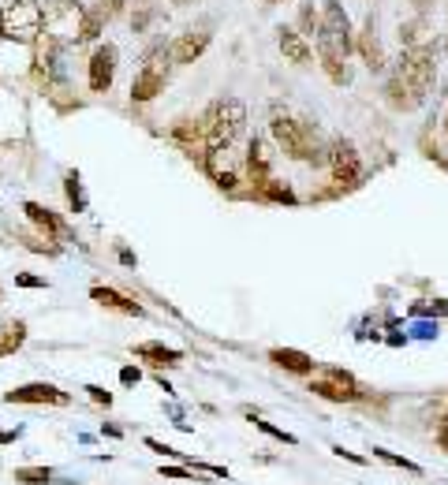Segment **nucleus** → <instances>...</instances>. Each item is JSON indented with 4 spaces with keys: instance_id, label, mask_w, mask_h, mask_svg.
<instances>
[{
    "instance_id": "obj_10",
    "label": "nucleus",
    "mask_w": 448,
    "mask_h": 485,
    "mask_svg": "<svg viewBox=\"0 0 448 485\" xmlns=\"http://www.w3.org/2000/svg\"><path fill=\"white\" fill-rule=\"evenodd\" d=\"M329 172L336 179V187H355L359 176H363V161H359V149L347 142V138H333L329 146Z\"/></svg>"
},
{
    "instance_id": "obj_23",
    "label": "nucleus",
    "mask_w": 448,
    "mask_h": 485,
    "mask_svg": "<svg viewBox=\"0 0 448 485\" xmlns=\"http://www.w3.org/2000/svg\"><path fill=\"white\" fill-rule=\"evenodd\" d=\"M15 482L19 485H49V482H57V478H52L49 467H19L15 470Z\"/></svg>"
},
{
    "instance_id": "obj_16",
    "label": "nucleus",
    "mask_w": 448,
    "mask_h": 485,
    "mask_svg": "<svg viewBox=\"0 0 448 485\" xmlns=\"http://www.w3.org/2000/svg\"><path fill=\"white\" fill-rule=\"evenodd\" d=\"M90 299H94L97 306H108V310H116V314H127V318H142V314H146V310H142V303H135V299L124 295V291L105 288V284L90 288Z\"/></svg>"
},
{
    "instance_id": "obj_35",
    "label": "nucleus",
    "mask_w": 448,
    "mask_h": 485,
    "mask_svg": "<svg viewBox=\"0 0 448 485\" xmlns=\"http://www.w3.org/2000/svg\"><path fill=\"white\" fill-rule=\"evenodd\" d=\"M15 284H19V288H45V280L34 276V273H19V276H15Z\"/></svg>"
},
{
    "instance_id": "obj_30",
    "label": "nucleus",
    "mask_w": 448,
    "mask_h": 485,
    "mask_svg": "<svg viewBox=\"0 0 448 485\" xmlns=\"http://www.w3.org/2000/svg\"><path fill=\"white\" fill-rule=\"evenodd\" d=\"M146 448L150 452H157V456H168V459H180V463H187L191 456H180V452L176 448H168V445H161V440L157 437H146Z\"/></svg>"
},
{
    "instance_id": "obj_34",
    "label": "nucleus",
    "mask_w": 448,
    "mask_h": 485,
    "mask_svg": "<svg viewBox=\"0 0 448 485\" xmlns=\"http://www.w3.org/2000/svg\"><path fill=\"white\" fill-rule=\"evenodd\" d=\"M97 8H101V12H105V19H113V15H120V12H124V8H127V0H101V4H97Z\"/></svg>"
},
{
    "instance_id": "obj_37",
    "label": "nucleus",
    "mask_w": 448,
    "mask_h": 485,
    "mask_svg": "<svg viewBox=\"0 0 448 485\" xmlns=\"http://www.w3.org/2000/svg\"><path fill=\"white\" fill-rule=\"evenodd\" d=\"M333 452H336L340 459H347V463H359V467L366 463V456H355V452H347V448H333Z\"/></svg>"
},
{
    "instance_id": "obj_12",
    "label": "nucleus",
    "mask_w": 448,
    "mask_h": 485,
    "mask_svg": "<svg viewBox=\"0 0 448 485\" xmlns=\"http://www.w3.org/2000/svg\"><path fill=\"white\" fill-rule=\"evenodd\" d=\"M355 52L363 57V64L370 71H385V49H381V38H377V19L366 15L363 30H359L355 38Z\"/></svg>"
},
{
    "instance_id": "obj_19",
    "label": "nucleus",
    "mask_w": 448,
    "mask_h": 485,
    "mask_svg": "<svg viewBox=\"0 0 448 485\" xmlns=\"http://www.w3.org/2000/svg\"><path fill=\"white\" fill-rule=\"evenodd\" d=\"M247 179L254 183V191H261L266 183L273 179V172H269V154H266V142L261 138H254L250 142V154H247Z\"/></svg>"
},
{
    "instance_id": "obj_39",
    "label": "nucleus",
    "mask_w": 448,
    "mask_h": 485,
    "mask_svg": "<svg viewBox=\"0 0 448 485\" xmlns=\"http://www.w3.org/2000/svg\"><path fill=\"white\" fill-rule=\"evenodd\" d=\"M101 433H105V437H120V426H113V422H105V426H101Z\"/></svg>"
},
{
    "instance_id": "obj_9",
    "label": "nucleus",
    "mask_w": 448,
    "mask_h": 485,
    "mask_svg": "<svg viewBox=\"0 0 448 485\" xmlns=\"http://www.w3.org/2000/svg\"><path fill=\"white\" fill-rule=\"evenodd\" d=\"M116 64H120V52L113 41H97L90 60H86V79H90L94 94H108V86L116 79Z\"/></svg>"
},
{
    "instance_id": "obj_27",
    "label": "nucleus",
    "mask_w": 448,
    "mask_h": 485,
    "mask_svg": "<svg viewBox=\"0 0 448 485\" xmlns=\"http://www.w3.org/2000/svg\"><path fill=\"white\" fill-rule=\"evenodd\" d=\"M321 68H325V75H329L336 86L352 82V68H347V60H321Z\"/></svg>"
},
{
    "instance_id": "obj_44",
    "label": "nucleus",
    "mask_w": 448,
    "mask_h": 485,
    "mask_svg": "<svg viewBox=\"0 0 448 485\" xmlns=\"http://www.w3.org/2000/svg\"><path fill=\"white\" fill-rule=\"evenodd\" d=\"M445 45H448V41H445Z\"/></svg>"
},
{
    "instance_id": "obj_33",
    "label": "nucleus",
    "mask_w": 448,
    "mask_h": 485,
    "mask_svg": "<svg viewBox=\"0 0 448 485\" xmlns=\"http://www.w3.org/2000/svg\"><path fill=\"white\" fill-rule=\"evenodd\" d=\"M142 381V370H138V366H124V370H120V385H138Z\"/></svg>"
},
{
    "instance_id": "obj_28",
    "label": "nucleus",
    "mask_w": 448,
    "mask_h": 485,
    "mask_svg": "<svg viewBox=\"0 0 448 485\" xmlns=\"http://www.w3.org/2000/svg\"><path fill=\"white\" fill-rule=\"evenodd\" d=\"M0 340H4L12 351H19V348H23V340H27V325H23V321H8L4 332H0Z\"/></svg>"
},
{
    "instance_id": "obj_7",
    "label": "nucleus",
    "mask_w": 448,
    "mask_h": 485,
    "mask_svg": "<svg viewBox=\"0 0 448 485\" xmlns=\"http://www.w3.org/2000/svg\"><path fill=\"white\" fill-rule=\"evenodd\" d=\"M396 75L411 86V94L419 97V101H426V94H430L433 82H437V49L430 45V41H422V45H407V49H403V57H400Z\"/></svg>"
},
{
    "instance_id": "obj_25",
    "label": "nucleus",
    "mask_w": 448,
    "mask_h": 485,
    "mask_svg": "<svg viewBox=\"0 0 448 485\" xmlns=\"http://www.w3.org/2000/svg\"><path fill=\"white\" fill-rule=\"evenodd\" d=\"M374 456H377V459H385L389 467H400V470H407V474H414V478H419V474H422V467H419V463L403 459V456H396V452H389V448H374Z\"/></svg>"
},
{
    "instance_id": "obj_17",
    "label": "nucleus",
    "mask_w": 448,
    "mask_h": 485,
    "mask_svg": "<svg viewBox=\"0 0 448 485\" xmlns=\"http://www.w3.org/2000/svg\"><path fill=\"white\" fill-rule=\"evenodd\" d=\"M131 355H135V359H146L150 366H180L183 362V351H176V348H165V343H157V340H146V343H135V348H131Z\"/></svg>"
},
{
    "instance_id": "obj_6",
    "label": "nucleus",
    "mask_w": 448,
    "mask_h": 485,
    "mask_svg": "<svg viewBox=\"0 0 448 485\" xmlns=\"http://www.w3.org/2000/svg\"><path fill=\"white\" fill-rule=\"evenodd\" d=\"M86 15H90V8H82V0H45L41 30L49 38H57L60 45H82Z\"/></svg>"
},
{
    "instance_id": "obj_2",
    "label": "nucleus",
    "mask_w": 448,
    "mask_h": 485,
    "mask_svg": "<svg viewBox=\"0 0 448 485\" xmlns=\"http://www.w3.org/2000/svg\"><path fill=\"white\" fill-rule=\"evenodd\" d=\"M269 135H273V142H277L280 154L291 157V161H310V165H318L325 157L321 154V135L310 120H299V116H273Z\"/></svg>"
},
{
    "instance_id": "obj_3",
    "label": "nucleus",
    "mask_w": 448,
    "mask_h": 485,
    "mask_svg": "<svg viewBox=\"0 0 448 485\" xmlns=\"http://www.w3.org/2000/svg\"><path fill=\"white\" fill-rule=\"evenodd\" d=\"M41 19H45V0H8L0 8V38L15 45H34L41 38Z\"/></svg>"
},
{
    "instance_id": "obj_11",
    "label": "nucleus",
    "mask_w": 448,
    "mask_h": 485,
    "mask_svg": "<svg viewBox=\"0 0 448 485\" xmlns=\"http://www.w3.org/2000/svg\"><path fill=\"white\" fill-rule=\"evenodd\" d=\"M4 403H52V407H68L71 396L57 385H45V381H34V385H19V388H8L4 392Z\"/></svg>"
},
{
    "instance_id": "obj_4",
    "label": "nucleus",
    "mask_w": 448,
    "mask_h": 485,
    "mask_svg": "<svg viewBox=\"0 0 448 485\" xmlns=\"http://www.w3.org/2000/svg\"><path fill=\"white\" fill-rule=\"evenodd\" d=\"M355 49L352 38V19L340 8V0H325L321 8V27H318V57L321 60H347Z\"/></svg>"
},
{
    "instance_id": "obj_21",
    "label": "nucleus",
    "mask_w": 448,
    "mask_h": 485,
    "mask_svg": "<svg viewBox=\"0 0 448 485\" xmlns=\"http://www.w3.org/2000/svg\"><path fill=\"white\" fill-rule=\"evenodd\" d=\"M254 198H261V202H280V206H295V194H291V187L288 183H280V179H269L261 191H254Z\"/></svg>"
},
{
    "instance_id": "obj_38",
    "label": "nucleus",
    "mask_w": 448,
    "mask_h": 485,
    "mask_svg": "<svg viewBox=\"0 0 448 485\" xmlns=\"http://www.w3.org/2000/svg\"><path fill=\"white\" fill-rule=\"evenodd\" d=\"M19 433H23V429H0V445H12Z\"/></svg>"
},
{
    "instance_id": "obj_42",
    "label": "nucleus",
    "mask_w": 448,
    "mask_h": 485,
    "mask_svg": "<svg viewBox=\"0 0 448 485\" xmlns=\"http://www.w3.org/2000/svg\"><path fill=\"white\" fill-rule=\"evenodd\" d=\"M445 135H448V116H445Z\"/></svg>"
},
{
    "instance_id": "obj_24",
    "label": "nucleus",
    "mask_w": 448,
    "mask_h": 485,
    "mask_svg": "<svg viewBox=\"0 0 448 485\" xmlns=\"http://www.w3.org/2000/svg\"><path fill=\"white\" fill-rule=\"evenodd\" d=\"M64 191H68V202H71V209H75V213H82V209H86V198H82L79 172H68V176H64Z\"/></svg>"
},
{
    "instance_id": "obj_36",
    "label": "nucleus",
    "mask_w": 448,
    "mask_h": 485,
    "mask_svg": "<svg viewBox=\"0 0 448 485\" xmlns=\"http://www.w3.org/2000/svg\"><path fill=\"white\" fill-rule=\"evenodd\" d=\"M437 445H441V452H448V415L441 418V426H437Z\"/></svg>"
},
{
    "instance_id": "obj_14",
    "label": "nucleus",
    "mask_w": 448,
    "mask_h": 485,
    "mask_svg": "<svg viewBox=\"0 0 448 485\" xmlns=\"http://www.w3.org/2000/svg\"><path fill=\"white\" fill-rule=\"evenodd\" d=\"M277 45L284 52V60H291L295 68H307V64L314 60V49H310V41L299 34L295 27H280V34H277Z\"/></svg>"
},
{
    "instance_id": "obj_18",
    "label": "nucleus",
    "mask_w": 448,
    "mask_h": 485,
    "mask_svg": "<svg viewBox=\"0 0 448 485\" xmlns=\"http://www.w3.org/2000/svg\"><path fill=\"white\" fill-rule=\"evenodd\" d=\"M269 362L280 366V370H288V373H295V377H310L314 373V359L307 351H295V348H273Z\"/></svg>"
},
{
    "instance_id": "obj_15",
    "label": "nucleus",
    "mask_w": 448,
    "mask_h": 485,
    "mask_svg": "<svg viewBox=\"0 0 448 485\" xmlns=\"http://www.w3.org/2000/svg\"><path fill=\"white\" fill-rule=\"evenodd\" d=\"M23 213L38 224L41 232H45V239H68V235H71L68 221H64L60 213H52V209H45V206H38V202H23Z\"/></svg>"
},
{
    "instance_id": "obj_43",
    "label": "nucleus",
    "mask_w": 448,
    "mask_h": 485,
    "mask_svg": "<svg viewBox=\"0 0 448 485\" xmlns=\"http://www.w3.org/2000/svg\"><path fill=\"white\" fill-rule=\"evenodd\" d=\"M266 4H280V0H266Z\"/></svg>"
},
{
    "instance_id": "obj_29",
    "label": "nucleus",
    "mask_w": 448,
    "mask_h": 485,
    "mask_svg": "<svg viewBox=\"0 0 448 485\" xmlns=\"http://www.w3.org/2000/svg\"><path fill=\"white\" fill-rule=\"evenodd\" d=\"M422 23H419V19H414V23H403L400 27V41H403V49H407V45H422Z\"/></svg>"
},
{
    "instance_id": "obj_26",
    "label": "nucleus",
    "mask_w": 448,
    "mask_h": 485,
    "mask_svg": "<svg viewBox=\"0 0 448 485\" xmlns=\"http://www.w3.org/2000/svg\"><path fill=\"white\" fill-rule=\"evenodd\" d=\"M247 418H250V422H254V426L261 429V433H269L273 440H280V445H299V440H295L291 433H284V429H277V426H273V422H266V418H261V415H254V411H250Z\"/></svg>"
},
{
    "instance_id": "obj_40",
    "label": "nucleus",
    "mask_w": 448,
    "mask_h": 485,
    "mask_svg": "<svg viewBox=\"0 0 448 485\" xmlns=\"http://www.w3.org/2000/svg\"><path fill=\"white\" fill-rule=\"evenodd\" d=\"M4 355H12V348H8L4 340H0V359H4Z\"/></svg>"
},
{
    "instance_id": "obj_32",
    "label": "nucleus",
    "mask_w": 448,
    "mask_h": 485,
    "mask_svg": "<svg viewBox=\"0 0 448 485\" xmlns=\"http://www.w3.org/2000/svg\"><path fill=\"white\" fill-rule=\"evenodd\" d=\"M86 396H90L94 403H101V407H113V392H105L101 385H86Z\"/></svg>"
},
{
    "instance_id": "obj_41",
    "label": "nucleus",
    "mask_w": 448,
    "mask_h": 485,
    "mask_svg": "<svg viewBox=\"0 0 448 485\" xmlns=\"http://www.w3.org/2000/svg\"><path fill=\"white\" fill-rule=\"evenodd\" d=\"M172 4H194V0H172Z\"/></svg>"
},
{
    "instance_id": "obj_5",
    "label": "nucleus",
    "mask_w": 448,
    "mask_h": 485,
    "mask_svg": "<svg viewBox=\"0 0 448 485\" xmlns=\"http://www.w3.org/2000/svg\"><path fill=\"white\" fill-rule=\"evenodd\" d=\"M168 71H172V52H168L165 41H157L154 49H146V57H142L135 79H131V101H135V105L154 101V97L168 86Z\"/></svg>"
},
{
    "instance_id": "obj_31",
    "label": "nucleus",
    "mask_w": 448,
    "mask_h": 485,
    "mask_svg": "<svg viewBox=\"0 0 448 485\" xmlns=\"http://www.w3.org/2000/svg\"><path fill=\"white\" fill-rule=\"evenodd\" d=\"M161 478H176V482H191L194 478V467L180 463V467H161Z\"/></svg>"
},
{
    "instance_id": "obj_1",
    "label": "nucleus",
    "mask_w": 448,
    "mask_h": 485,
    "mask_svg": "<svg viewBox=\"0 0 448 485\" xmlns=\"http://www.w3.org/2000/svg\"><path fill=\"white\" fill-rule=\"evenodd\" d=\"M198 120H202V168H210V161H217L239 138V131L247 124V109L236 97H221Z\"/></svg>"
},
{
    "instance_id": "obj_22",
    "label": "nucleus",
    "mask_w": 448,
    "mask_h": 485,
    "mask_svg": "<svg viewBox=\"0 0 448 485\" xmlns=\"http://www.w3.org/2000/svg\"><path fill=\"white\" fill-rule=\"evenodd\" d=\"M318 27H321V12H314V4H310V0H307V4H299V27H295V30H299V34L303 38H318Z\"/></svg>"
},
{
    "instance_id": "obj_20",
    "label": "nucleus",
    "mask_w": 448,
    "mask_h": 485,
    "mask_svg": "<svg viewBox=\"0 0 448 485\" xmlns=\"http://www.w3.org/2000/svg\"><path fill=\"white\" fill-rule=\"evenodd\" d=\"M385 101H389L396 112H411V109H419V105H422L419 97L411 94V86L400 79V75H392V79L385 82Z\"/></svg>"
},
{
    "instance_id": "obj_13",
    "label": "nucleus",
    "mask_w": 448,
    "mask_h": 485,
    "mask_svg": "<svg viewBox=\"0 0 448 485\" xmlns=\"http://www.w3.org/2000/svg\"><path fill=\"white\" fill-rule=\"evenodd\" d=\"M210 30L205 27H191V30H183V34L168 45V52H172V64H194L205 52V45H210Z\"/></svg>"
},
{
    "instance_id": "obj_8",
    "label": "nucleus",
    "mask_w": 448,
    "mask_h": 485,
    "mask_svg": "<svg viewBox=\"0 0 448 485\" xmlns=\"http://www.w3.org/2000/svg\"><path fill=\"white\" fill-rule=\"evenodd\" d=\"M314 396H321V400H333V403H355L359 396H363V388L355 385L352 373L336 370V366H329L321 377H314V381L307 385Z\"/></svg>"
}]
</instances>
